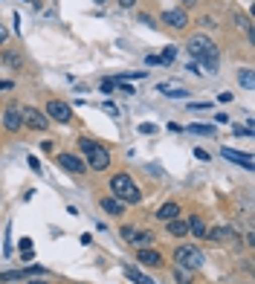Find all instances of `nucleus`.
<instances>
[{
    "label": "nucleus",
    "instance_id": "nucleus-31",
    "mask_svg": "<svg viewBox=\"0 0 255 284\" xmlns=\"http://www.w3.org/2000/svg\"><path fill=\"white\" fill-rule=\"evenodd\" d=\"M145 64H148V67H154V64H160V58H157V55H148V58H145Z\"/></svg>",
    "mask_w": 255,
    "mask_h": 284
},
{
    "label": "nucleus",
    "instance_id": "nucleus-37",
    "mask_svg": "<svg viewBox=\"0 0 255 284\" xmlns=\"http://www.w3.org/2000/svg\"><path fill=\"white\" fill-rule=\"evenodd\" d=\"M183 3H188V6H192V3H197V0H183Z\"/></svg>",
    "mask_w": 255,
    "mask_h": 284
},
{
    "label": "nucleus",
    "instance_id": "nucleus-10",
    "mask_svg": "<svg viewBox=\"0 0 255 284\" xmlns=\"http://www.w3.org/2000/svg\"><path fill=\"white\" fill-rule=\"evenodd\" d=\"M122 235H125V241H131V244H137V247H148L151 244V232H137V229H131V226H125L122 229Z\"/></svg>",
    "mask_w": 255,
    "mask_h": 284
},
{
    "label": "nucleus",
    "instance_id": "nucleus-22",
    "mask_svg": "<svg viewBox=\"0 0 255 284\" xmlns=\"http://www.w3.org/2000/svg\"><path fill=\"white\" fill-rule=\"evenodd\" d=\"M238 82H241V87H246V90H252V87H255L252 70H241V76H238Z\"/></svg>",
    "mask_w": 255,
    "mask_h": 284
},
{
    "label": "nucleus",
    "instance_id": "nucleus-16",
    "mask_svg": "<svg viewBox=\"0 0 255 284\" xmlns=\"http://www.w3.org/2000/svg\"><path fill=\"white\" fill-rule=\"evenodd\" d=\"M235 232H232L229 226H215V229H206V238H212V241H226V238H232Z\"/></svg>",
    "mask_w": 255,
    "mask_h": 284
},
{
    "label": "nucleus",
    "instance_id": "nucleus-38",
    "mask_svg": "<svg viewBox=\"0 0 255 284\" xmlns=\"http://www.w3.org/2000/svg\"><path fill=\"white\" fill-rule=\"evenodd\" d=\"M96 3H104V0H96Z\"/></svg>",
    "mask_w": 255,
    "mask_h": 284
},
{
    "label": "nucleus",
    "instance_id": "nucleus-7",
    "mask_svg": "<svg viewBox=\"0 0 255 284\" xmlns=\"http://www.w3.org/2000/svg\"><path fill=\"white\" fill-rule=\"evenodd\" d=\"M29 275H46L44 267H26V270H6L0 272V281H21V278H29Z\"/></svg>",
    "mask_w": 255,
    "mask_h": 284
},
{
    "label": "nucleus",
    "instance_id": "nucleus-35",
    "mask_svg": "<svg viewBox=\"0 0 255 284\" xmlns=\"http://www.w3.org/2000/svg\"><path fill=\"white\" fill-rule=\"evenodd\" d=\"M12 87V82H0V90H9Z\"/></svg>",
    "mask_w": 255,
    "mask_h": 284
},
{
    "label": "nucleus",
    "instance_id": "nucleus-19",
    "mask_svg": "<svg viewBox=\"0 0 255 284\" xmlns=\"http://www.w3.org/2000/svg\"><path fill=\"white\" fill-rule=\"evenodd\" d=\"M160 90L168 96V99H183V96H188L185 90H180V87H171V84H165V82L160 84Z\"/></svg>",
    "mask_w": 255,
    "mask_h": 284
},
{
    "label": "nucleus",
    "instance_id": "nucleus-34",
    "mask_svg": "<svg viewBox=\"0 0 255 284\" xmlns=\"http://www.w3.org/2000/svg\"><path fill=\"white\" fill-rule=\"evenodd\" d=\"M3 41H6V29L0 26V47H3Z\"/></svg>",
    "mask_w": 255,
    "mask_h": 284
},
{
    "label": "nucleus",
    "instance_id": "nucleus-21",
    "mask_svg": "<svg viewBox=\"0 0 255 284\" xmlns=\"http://www.w3.org/2000/svg\"><path fill=\"white\" fill-rule=\"evenodd\" d=\"M157 58H160V64H171V61L177 58V47H165Z\"/></svg>",
    "mask_w": 255,
    "mask_h": 284
},
{
    "label": "nucleus",
    "instance_id": "nucleus-18",
    "mask_svg": "<svg viewBox=\"0 0 255 284\" xmlns=\"http://www.w3.org/2000/svg\"><path fill=\"white\" fill-rule=\"evenodd\" d=\"M102 209L107 215H122L125 209H122V200H116V197H104L102 200Z\"/></svg>",
    "mask_w": 255,
    "mask_h": 284
},
{
    "label": "nucleus",
    "instance_id": "nucleus-4",
    "mask_svg": "<svg viewBox=\"0 0 255 284\" xmlns=\"http://www.w3.org/2000/svg\"><path fill=\"white\" fill-rule=\"evenodd\" d=\"M174 258H177V267H183V270H197V267H203V252L197 247H177L174 249Z\"/></svg>",
    "mask_w": 255,
    "mask_h": 284
},
{
    "label": "nucleus",
    "instance_id": "nucleus-12",
    "mask_svg": "<svg viewBox=\"0 0 255 284\" xmlns=\"http://www.w3.org/2000/svg\"><path fill=\"white\" fill-rule=\"evenodd\" d=\"M3 125H6V130H21V125H23L21 110H18V107H9V110L3 113Z\"/></svg>",
    "mask_w": 255,
    "mask_h": 284
},
{
    "label": "nucleus",
    "instance_id": "nucleus-17",
    "mask_svg": "<svg viewBox=\"0 0 255 284\" xmlns=\"http://www.w3.org/2000/svg\"><path fill=\"white\" fill-rule=\"evenodd\" d=\"M168 235H177V238H183V235H188V224L185 221H168Z\"/></svg>",
    "mask_w": 255,
    "mask_h": 284
},
{
    "label": "nucleus",
    "instance_id": "nucleus-2",
    "mask_svg": "<svg viewBox=\"0 0 255 284\" xmlns=\"http://www.w3.org/2000/svg\"><path fill=\"white\" fill-rule=\"evenodd\" d=\"M110 191H113V197L116 200H122V203H139V189H137V183L128 177V174H116L113 180H110Z\"/></svg>",
    "mask_w": 255,
    "mask_h": 284
},
{
    "label": "nucleus",
    "instance_id": "nucleus-5",
    "mask_svg": "<svg viewBox=\"0 0 255 284\" xmlns=\"http://www.w3.org/2000/svg\"><path fill=\"white\" fill-rule=\"evenodd\" d=\"M21 119L29 125V128H35V130H46V128H49V119H46L41 110H35V107H23Z\"/></svg>",
    "mask_w": 255,
    "mask_h": 284
},
{
    "label": "nucleus",
    "instance_id": "nucleus-28",
    "mask_svg": "<svg viewBox=\"0 0 255 284\" xmlns=\"http://www.w3.org/2000/svg\"><path fill=\"white\" fill-rule=\"evenodd\" d=\"M139 21H142L145 26H154V18H151V15H139Z\"/></svg>",
    "mask_w": 255,
    "mask_h": 284
},
{
    "label": "nucleus",
    "instance_id": "nucleus-32",
    "mask_svg": "<svg viewBox=\"0 0 255 284\" xmlns=\"http://www.w3.org/2000/svg\"><path fill=\"white\" fill-rule=\"evenodd\" d=\"M139 130H142V133H154L157 128H154V125H139Z\"/></svg>",
    "mask_w": 255,
    "mask_h": 284
},
{
    "label": "nucleus",
    "instance_id": "nucleus-20",
    "mask_svg": "<svg viewBox=\"0 0 255 284\" xmlns=\"http://www.w3.org/2000/svg\"><path fill=\"white\" fill-rule=\"evenodd\" d=\"M188 133H197V136H215V128H212V125H188Z\"/></svg>",
    "mask_w": 255,
    "mask_h": 284
},
{
    "label": "nucleus",
    "instance_id": "nucleus-26",
    "mask_svg": "<svg viewBox=\"0 0 255 284\" xmlns=\"http://www.w3.org/2000/svg\"><path fill=\"white\" fill-rule=\"evenodd\" d=\"M113 90V79H104L102 82V93H110Z\"/></svg>",
    "mask_w": 255,
    "mask_h": 284
},
{
    "label": "nucleus",
    "instance_id": "nucleus-15",
    "mask_svg": "<svg viewBox=\"0 0 255 284\" xmlns=\"http://www.w3.org/2000/svg\"><path fill=\"white\" fill-rule=\"evenodd\" d=\"M177 215H180V206H177V203H165V206H160L157 218H160V221H174Z\"/></svg>",
    "mask_w": 255,
    "mask_h": 284
},
{
    "label": "nucleus",
    "instance_id": "nucleus-6",
    "mask_svg": "<svg viewBox=\"0 0 255 284\" xmlns=\"http://www.w3.org/2000/svg\"><path fill=\"white\" fill-rule=\"evenodd\" d=\"M46 116L55 119V122H70V119H73V110H70V105H64L61 99H52V102L46 105Z\"/></svg>",
    "mask_w": 255,
    "mask_h": 284
},
{
    "label": "nucleus",
    "instance_id": "nucleus-13",
    "mask_svg": "<svg viewBox=\"0 0 255 284\" xmlns=\"http://www.w3.org/2000/svg\"><path fill=\"white\" fill-rule=\"evenodd\" d=\"M160 258H162L160 252H154V249H145V247L137 252V261H139V264H145V267H157V264H160Z\"/></svg>",
    "mask_w": 255,
    "mask_h": 284
},
{
    "label": "nucleus",
    "instance_id": "nucleus-29",
    "mask_svg": "<svg viewBox=\"0 0 255 284\" xmlns=\"http://www.w3.org/2000/svg\"><path fill=\"white\" fill-rule=\"evenodd\" d=\"M26 249H32V241H29V238H23L21 241V252H26Z\"/></svg>",
    "mask_w": 255,
    "mask_h": 284
},
{
    "label": "nucleus",
    "instance_id": "nucleus-11",
    "mask_svg": "<svg viewBox=\"0 0 255 284\" xmlns=\"http://www.w3.org/2000/svg\"><path fill=\"white\" fill-rule=\"evenodd\" d=\"M223 157H226L229 163H238V166H243V168H255L252 154H241V151H232V148H223Z\"/></svg>",
    "mask_w": 255,
    "mask_h": 284
},
{
    "label": "nucleus",
    "instance_id": "nucleus-27",
    "mask_svg": "<svg viewBox=\"0 0 255 284\" xmlns=\"http://www.w3.org/2000/svg\"><path fill=\"white\" fill-rule=\"evenodd\" d=\"M29 168H32L35 174H41V166H38V160H35V157H29Z\"/></svg>",
    "mask_w": 255,
    "mask_h": 284
},
{
    "label": "nucleus",
    "instance_id": "nucleus-25",
    "mask_svg": "<svg viewBox=\"0 0 255 284\" xmlns=\"http://www.w3.org/2000/svg\"><path fill=\"white\" fill-rule=\"evenodd\" d=\"M6 61H9L12 67H21V58H18L15 52H6Z\"/></svg>",
    "mask_w": 255,
    "mask_h": 284
},
{
    "label": "nucleus",
    "instance_id": "nucleus-9",
    "mask_svg": "<svg viewBox=\"0 0 255 284\" xmlns=\"http://www.w3.org/2000/svg\"><path fill=\"white\" fill-rule=\"evenodd\" d=\"M58 166L64 168V171H73V174H81L87 168L79 157H73V154H58Z\"/></svg>",
    "mask_w": 255,
    "mask_h": 284
},
{
    "label": "nucleus",
    "instance_id": "nucleus-24",
    "mask_svg": "<svg viewBox=\"0 0 255 284\" xmlns=\"http://www.w3.org/2000/svg\"><path fill=\"white\" fill-rule=\"evenodd\" d=\"M174 278H177V284H192V275H188V270H183V267L174 270Z\"/></svg>",
    "mask_w": 255,
    "mask_h": 284
},
{
    "label": "nucleus",
    "instance_id": "nucleus-1",
    "mask_svg": "<svg viewBox=\"0 0 255 284\" xmlns=\"http://www.w3.org/2000/svg\"><path fill=\"white\" fill-rule=\"evenodd\" d=\"M188 55L197 58V61H203V67H206L209 73H218V47H215L206 35L188 38Z\"/></svg>",
    "mask_w": 255,
    "mask_h": 284
},
{
    "label": "nucleus",
    "instance_id": "nucleus-3",
    "mask_svg": "<svg viewBox=\"0 0 255 284\" xmlns=\"http://www.w3.org/2000/svg\"><path fill=\"white\" fill-rule=\"evenodd\" d=\"M79 145H81V151H87V166H90V168L104 171V168L110 166V154L104 151L99 142H93V139H87V136H81Z\"/></svg>",
    "mask_w": 255,
    "mask_h": 284
},
{
    "label": "nucleus",
    "instance_id": "nucleus-14",
    "mask_svg": "<svg viewBox=\"0 0 255 284\" xmlns=\"http://www.w3.org/2000/svg\"><path fill=\"white\" fill-rule=\"evenodd\" d=\"M188 232L195 238H206V224H203L197 215H192V218H188Z\"/></svg>",
    "mask_w": 255,
    "mask_h": 284
},
{
    "label": "nucleus",
    "instance_id": "nucleus-8",
    "mask_svg": "<svg viewBox=\"0 0 255 284\" xmlns=\"http://www.w3.org/2000/svg\"><path fill=\"white\" fill-rule=\"evenodd\" d=\"M162 21H165V26L183 29V26H188V15H185L183 9H165V12H162Z\"/></svg>",
    "mask_w": 255,
    "mask_h": 284
},
{
    "label": "nucleus",
    "instance_id": "nucleus-33",
    "mask_svg": "<svg viewBox=\"0 0 255 284\" xmlns=\"http://www.w3.org/2000/svg\"><path fill=\"white\" fill-rule=\"evenodd\" d=\"M119 3H122V6H125V9H131V6H134V3H137V0H119Z\"/></svg>",
    "mask_w": 255,
    "mask_h": 284
},
{
    "label": "nucleus",
    "instance_id": "nucleus-30",
    "mask_svg": "<svg viewBox=\"0 0 255 284\" xmlns=\"http://www.w3.org/2000/svg\"><path fill=\"white\" fill-rule=\"evenodd\" d=\"M195 157H197V160H209V154L203 151V148H197V151H195Z\"/></svg>",
    "mask_w": 255,
    "mask_h": 284
},
{
    "label": "nucleus",
    "instance_id": "nucleus-23",
    "mask_svg": "<svg viewBox=\"0 0 255 284\" xmlns=\"http://www.w3.org/2000/svg\"><path fill=\"white\" fill-rule=\"evenodd\" d=\"M128 278H131V281H134V284H154V281H151V278H148V275H142V272H137V270H131V267H128Z\"/></svg>",
    "mask_w": 255,
    "mask_h": 284
},
{
    "label": "nucleus",
    "instance_id": "nucleus-36",
    "mask_svg": "<svg viewBox=\"0 0 255 284\" xmlns=\"http://www.w3.org/2000/svg\"><path fill=\"white\" fill-rule=\"evenodd\" d=\"M26 284H49V281H41V278H35V281H26Z\"/></svg>",
    "mask_w": 255,
    "mask_h": 284
}]
</instances>
